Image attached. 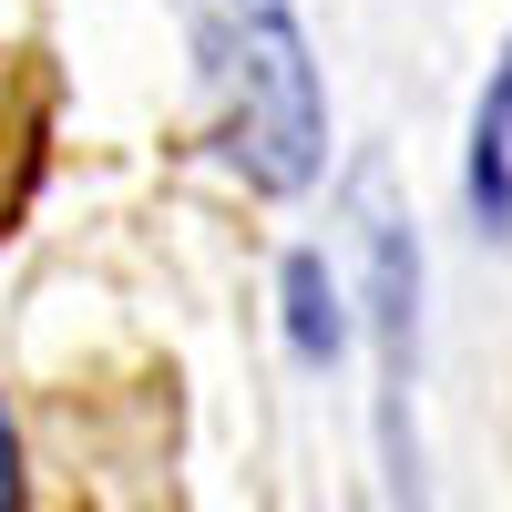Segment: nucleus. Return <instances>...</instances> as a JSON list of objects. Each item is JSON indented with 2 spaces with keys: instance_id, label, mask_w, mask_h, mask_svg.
Returning <instances> with one entry per match:
<instances>
[{
  "instance_id": "obj_3",
  "label": "nucleus",
  "mask_w": 512,
  "mask_h": 512,
  "mask_svg": "<svg viewBox=\"0 0 512 512\" xmlns=\"http://www.w3.org/2000/svg\"><path fill=\"white\" fill-rule=\"evenodd\" d=\"M472 216L482 236H512V52L482 82V113H472Z\"/></svg>"
},
{
  "instance_id": "obj_5",
  "label": "nucleus",
  "mask_w": 512,
  "mask_h": 512,
  "mask_svg": "<svg viewBox=\"0 0 512 512\" xmlns=\"http://www.w3.org/2000/svg\"><path fill=\"white\" fill-rule=\"evenodd\" d=\"M0 502H21V441H11V410H0Z\"/></svg>"
},
{
  "instance_id": "obj_2",
  "label": "nucleus",
  "mask_w": 512,
  "mask_h": 512,
  "mask_svg": "<svg viewBox=\"0 0 512 512\" xmlns=\"http://www.w3.org/2000/svg\"><path fill=\"white\" fill-rule=\"evenodd\" d=\"M369 338H379V451H390V492H410V308H420V246L410 216L369 185Z\"/></svg>"
},
{
  "instance_id": "obj_1",
  "label": "nucleus",
  "mask_w": 512,
  "mask_h": 512,
  "mask_svg": "<svg viewBox=\"0 0 512 512\" xmlns=\"http://www.w3.org/2000/svg\"><path fill=\"white\" fill-rule=\"evenodd\" d=\"M175 21L205 82V113H216V154L246 185L297 195L328 164V93L297 11L287 0H175Z\"/></svg>"
},
{
  "instance_id": "obj_4",
  "label": "nucleus",
  "mask_w": 512,
  "mask_h": 512,
  "mask_svg": "<svg viewBox=\"0 0 512 512\" xmlns=\"http://www.w3.org/2000/svg\"><path fill=\"white\" fill-rule=\"evenodd\" d=\"M287 349L308 359V369H328L338 349H349V308H338V277H328L318 246L287 256Z\"/></svg>"
}]
</instances>
